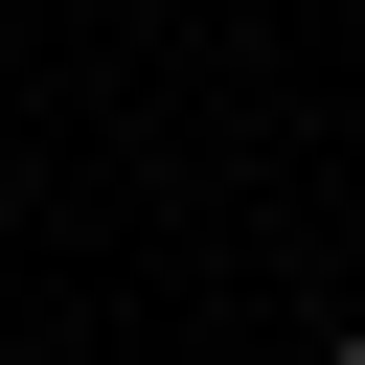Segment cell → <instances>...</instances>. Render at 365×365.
Listing matches in <instances>:
<instances>
[{
	"instance_id": "1",
	"label": "cell",
	"mask_w": 365,
	"mask_h": 365,
	"mask_svg": "<svg viewBox=\"0 0 365 365\" xmlns=\"http://www.w3.org/2000/svg\"><path fill=\"white\" fill-rule=\"evenodd\" d=\"M342 365H365V319H342Z\"/></svg>"
}]
</instances>
